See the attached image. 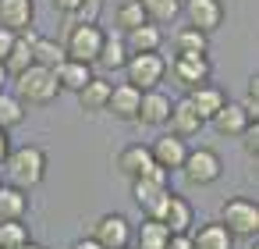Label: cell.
I'll list each match as a JSON object with an SVG mask.
<instances>
[{
	"mask_svg": "<svg viewBox=\"0 0 259 249\" xmlns=\"http://www.w3.org/2000/svg\"><path fill=\"white\" fill-rule=\"evenodd\" d=\"M4 171H8V185H18V189L29 192L47 178V150L36 146V143L11 146V153L4 160Z\"/></svg>",
	"mask_w": 259,
	"mask_h": 249,
	"instance_id": "cell-1",
	"label": "cell"
},
{
	"mask_svg": "<svg viewBox=\"0 0 259 249\" xmlns=\"http://www.w3.org/2000/svg\"><path fill=\"white\" fill-rule=\"evenodd\" d=\"M15 96H18L25 107H50V103L61 96L57 75H54L50 68H39V64H32L29 72L15 75Z\"/></svg>",
	"mask_w": 259,
	"mask_h": 249,
	"instance_id": "cell-2",
	"label": "cell"
},
{
	"mask_svg": "<svg viewBox=\"0 0 259 249\" xmlns=\"http://www.w3.org/2000/svg\"><path fill=\"white\" fill-rule=\"evenodd\" d=\"M103 29L100 22H75L64 29V57L68 61H82V64H96V54L103 47Z\"/></svg>",
	"mask_w": 259,
	"mask_h": 249,
	"instance_id": "cell-3",
	"label": "cell"
},
{
	"mask_svg": "<svg viewBox=\"0 0 259 249\" xmlns=\"http://www.w3.org/2000/svg\"><path fill=\"white\" fill-rule=\"evenodd\" d=\"M220 224L231 238H255L259 231V206L248 196H231L220 206Z\"/></svg>",
	"mask_w": 259,
	"mask_h": 249,
	"instance_id": "cell-4",
	"label": "cell"
},
{
	"mask_svg": "<svg viewBox=\"0 0 259 249\" xmlns=\"http://www.w3.org/2000/svg\"><path fill=\"white\" fill-rule=\"evenodd\" d=\"M163 75H167V57L160 50H153V54H128V61H124V82L132 89H139V93L156 89L163 82Z\"/></svg>",
	"mask_w": 259,
	"mask_h": 249,
	"instance_id": "cell-5",
	"label": "cell"
},
{
	"mask_svg": "<svg viewBox=\"0 0 259 249\" xmlns=\"http://www.w3.org/2000/svg\"><path fill=\"white\" fill-rule=\"evenodd\" d=\"M181 174H185L192 185H213V182L224 174V160H220L217 150L195 146V150H188V157H185V164H181Z\"/></svg>",
	"mask_w": 259,
	"mask_h": 249,
	"instance_id": "cell-6",
	"label": "cell"
},
{
	"mask_svg": "<svg viewBox=\"0 0 259 249\" xmlns=\"http://www.w3.org/2000/svg\"><path fill=\"white\" fill-rule=\"evenodd\" d=\"M167 72L174 75L178 86L195 89V86H206L209 82L213 61H209V54H174V61L167 64Z\"/></svg>",
	"mask_w": 259,
	"mask_h": 249,
	"instance_id": "cell-7",
	"label": "cell"
},
{
	"mask_svg": "<svg viewBox=\"0 0 259 249\" xmlns=\"http://www.w3.org/2000/svg\"><path fill=\"white\" fill-rule=\"evenodd\" d=\"M181 11L188 18V29H195L202 36L217 32L220 22H224V4L220 0H181Z\"/></svg>",
	"mask_w": 259,
	"mask_h": 249,
	"instance_id": "cell-8",
	"label": "cell"
},
{
	"mask_svg": "<svg viewBox=\"0 0 259 249\" xmlns=\"http://www.w3.org/2000/svg\"><path fill=\"white\" fill-rule=\"evenodd\" d=\"M149 157H153L156 167H163L167 174H174V171H181V164H185V157H188V146H185V139L163 132V135H156V139L149 143Z\"/></svg>",
	"mask_w": 259,
	"mask_h": 249,
	"instance_id": "cell-9",
	"label": "cell"
},
{
	"mask_svg": "<svg viewBox=\"0 0 259 249\" xmlns=\"http://www.w3.org/2000/svg\"><path fill=\"white\" fill-rule=\"evenodd\" d=\"M132 196L142 210V217H163V206H167V196H170V185H160L153 178H135L132 182Z\"/></svg>",
	"mask_w": 259,
	"mask_h": 249,
	"instance_id": "cell-10",
	"label": "cell"
},
{
	"mask_svg": "<svg viewBox=\"0 0 259 249\" xmlns=\"http://www.w3.org/2000/svg\"><path fill=\"white\" fill-rule=\"evenodd\" d=\"M93 238L103 249H124V245H132V224L124 214H103L93 224Z\"/></svg>",
	"mask_w": 259,
	"mask_h": 249,
	"instance_id": "cell-11",
	"label": "cell"
},
{
	"mask_svg": "<svg viewBox=\"0 0 259 249\" xmlns=\"http://www.w3.org/2000/svg\"><path fill=\"white\" fill-rule=\"evenodd\" d=\"M202 128H206V121L195 114V107H192L185 96L170 103V118H167V132H170V135H178V139H192V135H199Z\"/></svg>",
	"mask_w": 259,
	"mask_h": 249,
	"instance_id": "cell-12",
	"label": "cell"
},
{
	"mask_svg": "<svg viewBox=\"0 0 259 249\" xmlns=\"http://www.w3.org/2000/svg\"><path fill=\"white\" fill-rule=\"evenodd\" d=\"M206 125H213V132H217V135H224V139H238V135L252 125V118L241 111V103H238V100H227V103H224V107L206 121Z\"/></svg>",
	"mask_w": 259,
	"mask_h": 249,
	"instance_id": "cell-13",
	"label": "cell"
},
{
	"mask_svg": "<svg viewBox=\"0 0 259 249\" xmlns=\"http://www.w3.org/2000/svg\"><path fill=\"white\" fill-rule=\"evenodd\" d=\"M36 18V0H0V29L8 32H29Z\"/></svg>",
	"mask_w": 259,
	"mask_h": 249,
	"instance_id": "cell-14",
	"label": "cell"
},
{
	"mask_svg": "<svg viewBox=\"0 0 259 249\" xmlns=\"http://www.w3.org/2000/svg\"><path fill=\"white\" fill-rule=\"evenodd\" d=\"M163 224H167V231L170 235H188L192 231V224H195V210H192V203L181 196V192H174L170 189V196H167V206H163V217H160Z\"/></svg>",
	"mask_w": 259,
	"mask_h": 249,
	"instance_id": "cell-15",
	"label": "cell"
},
{
	"mask_svg": "<svg viewBox=\"0 0 259 249\" xmlns=\"http://www.w3.org/2000/svg\"><path fill=\"white\" fill-rule=\"evenodd\" d=\"M170 96L163 93V89H149V93H142V100H139V114H135V121H142V125H149V128H160V125H167V118H170Z\"/></svg>",
	"mask_w": 259,
	"mask_h": 249,
	"instance_id": "cell-16",
	"label": "cell"
},
{
	"mask_svg": "<svg viewBox=\"0 0 259 249\" xmlns=\"http://www.w3.org/2000/svg\"><path fill=\"white\" fill-rule=\"evenodd\" d=\"M117 171L128 178V182H135V178H142L149 167H153V157H149V146L146 143H128L121 153H117Z\"/></svg>",
	"mask_w": 259,
	"mask_h": 249,
	"instance_id": "cell-17",
	"label": "cell"
},
{
	"mask_svg": "<svg viewBox=\"0 0 259 249\" xmlns=\"http://www.w3.org/2000/svg\"><path fill=\"white\" fill-rule=\"evenodd\" d=\"M110 89H114V82L110 79H103V75H93L75 96H78V107L85 111V114H100V111H107V100H110Z\"/></svg>",
	"mask_w": 259,
	"mask_h": 249,
	"instance_id": "cell-18",
	"label": "cell"
},
{
	"mask_svg": "<svg viewBox=\"0 0 259 249\" xmlns=\"http://www.w3.org/2000/svg\"><path fill=\"white\" fill-rule=\"evenodd\" d=\"M192 107H195V114L202 118V121H209L224 103H227V93L220 89V86H213V82H206V86H195V89H188V96H185Z\"/></svg>",
	"mask_w": 259,
	"mask_h": 249,
	"instance_id": "cell-19",
	"label": "cell"
},
{
	"mask_svg": "<svg viewBox=\"0 0 259 249\" xmlns=\"http://www.w3.org/2000/svg\"><path fill=\"white\" fill-rule=\"evenodd\" d=\"M139 100H142V93H139V89H132L128 82H121V86H114V89H110L107 111H110L117 121H135V114H139Z\"/></svg>",
	"mask_w": 259,
	"mask_h": 249,
	"instance_id": "cell-20",
	"label": "cell"
},
{
	"mask_svg": "<svg viewBox=\"0 0 259 249\" xmlns=\"http://www.w3.org/2000/svg\"><path fill=\"white\" fill-rule=\"evenodd\" d=\"M132 238H135V249H167L170 231H167L163 221H156V217H142L139 228H132Z\"/></svg>",
	"mask_w": 259,
	"mask_h": 249,
	"instance_id": "cell-21",
	"label": "cell"
},
{
	"mask_svg": "<svg viewBox=\"0 0 259 249\" xmlns=\"http://www.w3.org/2000/svg\"><path fill=\"white\" fill-rule=\"evenodd\" d=\"M25 214H29V192L0 182V221H25Z\"/></svg>",
	"mask_w": 259,
	"mask_h": 249,
	"instance_id": "cell-22",
	"label": "cell"
},
{
	"mask_svg": "<svg viewBox=\"0 0 259 249\" xmlns=\"http://www.w3.org/2000/svg\"><path fill=\"white\" fill-rule=\"evenodd\" d=\"M192 249H234V238L224 231L220 221H209L202 228H192Z\"/></svg>",
	"mask_w": 259,
	"mask_h": 249,
	"instance_id": "cell-23",
	"label": "cell"
},
{
	"mask_svg": "<svg viewBox=\"0 0 259 249\" xmlns=\"http://www.w3.org/2000/svg\"><path fill=\"white\" fill-rule=\"evenodd\" d=\"M32 61H36L39 68H50V72H54L61 61H68V57H64V43L54 40V36L36 32V36H32Z\"/></svg>",
	"mask_w": 259,
	"mask_h": 249,
	"instance_id": "cell-24",
	"label": "cell"
},
{
	"mask_svg": "<svg viewBox=\"0 0 259 249\" xmlns=\"http://www.w3.org/2000/svg\"><path fill=\"white\" fill-rule=\"evenodd\" d=\"M32 29L29 32H18V40H15V47H11V54L4 57V72L8 75H22V72H29L36 61H32Z\"/></svg>",
	"mask_w": 259,
	"mask_h": 249,
	"instance_id": "cell-25",
	"label": "cell"
},
{
	"mask_svg": "<svg viewBox=\"0 0 259 249\" xmlns=\"http://www.w3.org/2000/svg\"><path fill=\"white\" fill-rule=\"evenodd\" d=\"M54 75H57L61 93H64V89H68V93H78V89L93 79V64H82V61H61V64L54 68Z\"/></svg>",
	"mask_w": 259,
	"mask_h": 249,
	"instance_id": "cell-26",
	"label": "cell"
},
{
	"mask_svg": "<svg viewBox=\"0 0 259 249\" xmlns=\"http://www.w3.org/2000/svg\"><path fill=\"white\" fill-rule=\"evenodd\" d=\"M124 47H128V54H153V50L163 47V32L146 22V25H139L135 32L124 36Z\"/></svg>",
	"mask_w": 259,
	"mask_h": 249,
	"instance_id": "cell-27",
	"label": "cell"
},
{
	"mask_svg": "<svg viewBox=\"0 0 259 249\" xmlns=\"http://www.w3.org/2000/svg\"><path fill=\"white\" fill-rule=\"evenodd\" d=\"M142 11H146V22L149 25H170L178 15H181V0H139Z\"/></svg>",
	"mask_w": 259,
	"mask_h": 249,
	"instance_id": "cell-28",
	"label": "cell"
},
{
	"mask_svg": "<svg viewBox=\"0 0 259 249\" xmlns=\"http://www.w3.org/2000/svg\"><path fill=\"white\" fill-rule=\"evenodd\" d=\"M124 61H128V47H124V36H103V47H100V54H96V64H103V68H124Z\"/></svg>",
	"mask_w": 259,
	"mask_h": 249,
	"instance_id": "cell-29",
	"label": "cell"
},
{
	"mask_svg": "<svg viewBox=\"0 0 259 249\" xmlns=\"http://www.w3.org/2000/svg\"><path fill=\"white\" fill-rule=\"evenodd\" d=\"M25 121V103L15 96V93H0V128L11 132Z\"/></svg>",
	"mask_w": 259,
	"mask_h": 249,
	"instance_id": "cell-30",
	"label": "cell"
},
{
	"mask_svg": "<svg viewBox=\"0 0 259 249\" xmlns=\"http://www.w3.org/2000/svg\"><path fill=\"white\" fill-rule=\"evenodd\" d=\"M25 242H32L25 221H0V249H22Z\"/></svg>",
	"mask_w": 259,
	"mask_h": 249,
	"instance_id": "cell-31",
	"label": "cell"
},
{
	"mask_svg": "<svg viewBox=\"0 0 259 249\" xmlns=\"http://www.w3.org/2000/svg\"><path fill=\"white\" fill-rule=\"evenodd\" d=\"M174 54H209V36L185 25L174 32Z\"/></svg>",
	"mask_w": 259,
	"mask_h": 249,
	"instance_id": "cell-32",
	"label": "cell"
},
{
	"mask_svg": "<svg viewBox=\"0 0 259 249\" xmlns=\"http://www.w3.org/2000/svg\"><path fill=\"white\" fill-rule=\"evenodd\" d=\"M114 22H117V29L128 36V32H135L139 25H146V11H142V4H117Z\"/></svg>",
	"mask_w": 259,
	"mask_h": 249,
	"instance_id": "cell-33",
	"label": "cell"
},
{
	"mask_svg": "<svg viewBox=\"0 0 259 249\" xmlns=\"http://www.w3.org/2000/svg\"><path fill=\"white\" fill-rule=\"evenodd\" d=\"M238 139H241V153H245L248 160H255V157H259V121H252Z\"/></svg>",
	"mask_w": 259,
	"mask_h": 249,
	"instance_id": "cell-34",
	"label": "cell"
},
{
	"mask_svg": "<svg viewBox=\"0 0 259 249\" xmlns=\"http://www.w3.org/2000/svg\"><path fill=\"white\" fill-rule=\"evenodd\" d=\"M82 4H85V0H54V11H57V15H64V18H71Z\"/></svg>",
	"mask_w": 259,
	"mask_h": 249,
	"instance_id": "cell-35",
	"label": "cell"
},
{
	"mask_svg": "<svg viewBox=\"0 0 259 249\" xmlns=\"http://www.w3.org/2000/svg\"><path fill=\"white\" fill-rule=\"evenodd\" d=\"M15 32H8V29H0V64H4V57L11 54V47H15Z\"/></svg>",
	"mask_w": 259,
	"mask_h": 249,
	"instance_id": "cell-36",
	"label": "cell"
},
{
	"mask_svg": "<svg viewBox=\"0 0 259 249\" xmlns=\"http://www.w3.org/2000/svg\"><path fill=\"white\" fill-rule=\"evenodd\" d=\"M167 249H192V235H170Z\"/></svg>",
	"mask_w": 259,
	"mask_h": 249,
	"instance_id": "cell-37",
	"label": "cell"
},
{
	"mask_svg": "<svg viewBox=\"0 0 259 249\" xmlns=\"http://www.w3.org/2000/svg\"><path fill=\"white\" fill-rule=\"evenodd\" d=\"M8 153H11V139H8V132H4V128H0V167H4Z\"/></svg>",
	"mask_w": 259,
	"mask_h": 249,
	"instance_id": "cell-38",
	"label": "cell"
},
{
	"mask_svg": "<svg viewBox=\"0 0 259 249\" xmlns=\"http://www.w3.org/2000/svg\"><path fill=\"white\" fill-rule=\"evenodd\" d=\"M71 249H103V245L89 235V238H75V242H71Z\"/></svg>",
	"mask_w": 259,
	"mask_h": 249,
	"instance_id": "cell-39",
	"label": "cell"
},
{
	"mask_svg": "<svg viewBox=\"0 0 259 249\" xmlns=\"http://www.w3.org/2000/svg\"><path fill=\"white\" fill-rule=\"evenodd\" d=\"M0 93H8V72H4V64H0Z\"/></svg>",
	"mask_w": 259,
	"mask_h": 249,
	"instance_id": "cell-40",
	"label": "cell"
},
{
	"mask_svg": "<svg viewBox=\"0 0 259 249\" xmlns=\"http://www.w3.org/2000/svg\"><path fill=\"white\" fill-rule=\"evenodd\" d=\"M22 249H47V245H39V242H25Z\"/></svg>",
	"mask_w": 259,
	"mask_h": 249,
	"instance_id": "cell-41",
	"label": "cell"
},
{
	"mask_svg": "<svg viewBox=\"0 0 259 249\" xmlns=\"http://www.w3.org/2000/svg\"><path fill=\"white\" fill-rule=\"evenodd\" d=\"M114 4H139V0H114Z\"/></svg>",
	"mask_w": 259,
	"mask_h": 249,
	"instance_id": "cell-42",
	"label": "cell"
},
{
	"mask_svg": "<svg viewBox=\"0 0 259 249\" xmlns=\"http://www.w3.org/2000/svg\"><path fill=\"white\" fill-rule=\"evenodd\" d=\"M124 249H132V245H124Z\"/></svg>",
	"mask_w": 259,
	"mask_h": 249,
	"instance_id": "cell-43",
	"label": "cell"
}]
</instances>
